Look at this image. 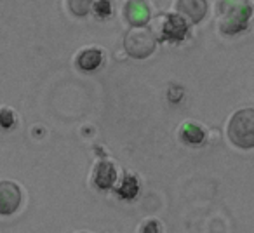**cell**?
Instances as JSON below:
<instances>
[{
	"label": "cell",
	"instance_id": "cell-1",
	"mask_svg": "<svg viewBox=\"0 0 254 233\" xmlns=\"http://www.w3.org/2000/svg\"><path fill=\"white\" fill-rule=\"evenodd\" d=\"M221 30L228 35H235L247 28L251 18V5L247 0H225L221 4Z\"/></svg>",
	"mask_w": 254,
	"mask_h": 233
},
{
	"label": "cell",
	"instance_id": "cell-2",
	"mask_svg": "<svg viewBox=\"0 0 254 233\" xmlns=\"http://www.w3.org/2000/svg\"><path fill=\"white\" fill-rule=\"evenodd\" d=\"M228 136L233 145L240 148L254 146V110H240L232 116L228 125Z\"/></svg>",
	"mask_w": 254,
	"mask_h": 233
},
{
	"label": "cell",
	"instance_id": "cell-3",
	"mask_svg": "<svg viewBox=\"0 0 254 233\" xmlns=\"http://www.w3.org/2000/svg\"><path fill=\"white\" fill-rule=\"evenodd\" d=\"M124 46H126V51L129 53V56L143 59V58H148L155 51L157 39L152 30L136 26L134 30H131L126 35Z\"/></svg>",
	"mask_w": 254,
	"mask_h": 233
},
{
	"label": "cell",
	"instance_id": "cell-4",
	"mask_svg": "<svg viewBox=\"0 0 254 233\" xmlns=\"http://www.w3.org/2000/svg\"><path fill=\"white\" fill-rule=\"evenodd\" d=\"M162 40H167V42H180L187 37L188 33V23L185 21V18L178 14H167L164 16L162 21Z\"/></svg>",
	"mask_w": 254,
	"mask_h": 233
},
{
	"label": "cell",
	"instance_id": "cell-5",
	"mask_svg": "<svg viewBox=\"0 0 254 233\" xmlns=\"http://www.w3.org/2000/svg\"><path fill=\"white\" fill-rule=\"evenodd\" d=\"M21 204V191L12 181H0V214H12Z\"/></svg>",
	"mask_w": 254,
	"mask_h": 233
},
{
	"label": "cell",
	"instance_id": "cell-6",
	"mask_svg": "<svg viewBox=\"0 0 254 233\" xmlns=\"http://www.w3.org/2000/svg\"><path fill=\"white\" fill-rule=\"evenodd\" d=\"M178 11L190 23H198L204 19L207 12V2L205 0H178Z\"/></svg>",
	"mask_w": 254,
	"mask_h": 233
},
{
	"label": "cell",
	"instance_id": "cell-7",
	"mask_svg": "<svg viewBox=\"0 0 254 233\" xmlns=\"http://www.w3.org/2000/svg\"><path fill=\"white\" fill-rule=\"evenodd\" d=\"M126 18L132 26H145L150 21V9L143 2H129L126 5Z\"/></svg>",
	"mask_w": 254,
	"mask_h": 233
},
{
	"label": "cell",
	"instance_id": "cell-8",
	"mask_svg": "<svg viewBox=\"0 0 254 233\" xmlns=\"http://www.w3.org/2000/svg\"><path fill=\"white\" fill-rule=\"evenodd\" d=\"M115 167H113L112 162H106V160H101L96 167V173H94V183L98 188L101 190H108L112 188V184L115 183Z\"/></svg>",
	"mask_w": 254,
	"mask_h": 233
},
{
	"label": "cell",
	"instance_id": "cell-9",
	"mask_svg": "<svg viewBox=\"0 0 254 233\" xmlns=\"http://www.w3.org/2000/svg\"><path fill=\"white\" fill-rule=\"evenodd\" d=\"M78 68L84 71H92L103 63V54L98 49H87L78 56Z\"/></svg>",
	"mask_w": 254,
	"mask_h": 233
},
{
	"label": "cell",
	"instance_id": "cell-10",
	"mask_svg": "<svg viewBox=\"0 0 254 233\" xmlns=\"http://www.w3.org/2000/svg\"><path fill=\"white\" fill-rule=\"evenodd\" d=\"M138 181H136L134 176H131V174H126L122 179V183H120V186L117 188V193H119L120 198H124V200H132V198L138 195Z\"/></svg>",
	"mask_w": 254,
	"mask_h": 233
},
{
	"label": "cell",
	"instance_id": "cell-11",
	"mask_svg": "<svg viewBox=\"0 0 254 233\" xmlns=\"http://www.w3.org/2000/svg\"><path fill=\"white\" fill-rule=\"evenodd\" d=\"M181 136H183V139L188 145H200V143L204 141V131H202L198 125H193V124L185 125Z\"/></svg>",
	"mask_w": 254,
	"mask_h": 233
},
{
	"label": "cell",
	"instance_id": "cell-12",
	"mask_svg": "<svg viewBox=\"0 0 254 233\" xmlns=\"http://www.w3.org/2000/svg\"><path fill=\"white\" fill-rule=\"evenodd\" d=\"M92 0H68V7L75 16H85L91 11Z\"/></svg>",
	"mask_w": 254,
	"mask_h": 233
},
{
	"label": "cell",
	"instance_id": "cell-13",
	"mask_svg": "<svg viewBox=\"0 0 254 233\" xmlns=\"http://www.w3.org/2000/svg\"><path fill=\"white\" fill-rule=\"evenodd\" d=\"M94 11L98 16H101V18H106V16H110V12H112V4H110V0H98L94 4Z\"/></svg>",
	"mask_w": 254,
	"mask_h": 233
},
{
	"label": "cell",
	"instance_id": "cell-14",
	"mask_svg": "<svg viewBox=\"0 0 254 233\" xmlns=\"http://www.w3.org/2000/svg\"><path fill=\"white\" fill-rule=\"evenodd\" d=\"M12 124H14V116H12V113L9 112V110H2V112H0V125H2L4 129H9Z\"/></svg>",
	"mask_w": 254,
	"mask_h": 233
},
{
	"label": "cell",
	"instance_id": "cell-15",
	"mask_svg": "<svg viewBox=\"0 0 254 233\" xmlns=\"http://www.w3.org/2000/svg\"><path fill=\"white\" fill-rule=\"evenodd\" d=\"M143 232H159V225L157 223H150L146 228H143Z\"/></svg>",
	"mask_w": 254,
	"mask_h": 233
}]
</instances>
